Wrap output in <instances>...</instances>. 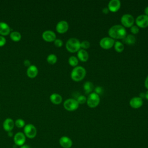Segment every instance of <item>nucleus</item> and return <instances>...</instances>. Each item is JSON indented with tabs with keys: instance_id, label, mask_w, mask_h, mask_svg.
<instances>
[{
	"instance_id": "nucleus-1",
	"label": "nucleus",
	"mask_w": 148,
	"mask_h": 148,
	"mask_svg": "<svg viewBox=\"0 0 148 148\" xmlns=\"http://www.w3.org/2000/svg\"><path fill=\"white\" fill-rule=\"evenodd\" d=\"M108 35L113 39H123L127 35V31L123 25L116 24L109 29Z\"/></svg>"
},
{
	"instance_id": "nucleus-2",
	"label": "nucleus",
	"mask_w": 148,
	"mask_h": 148,
	"mask_svg": "<svg viewBox=\"0 0 148 148\" xmlns=\"http://www.w3.org/2000/svg\"><path fill=\"white\" fill-rule=\"evenodd\" d=\"M86 75V69L82 66L75 67L71 73V78L72 80L78 82L82 80Z\"/></svg>"
},
{
	"instance_id": "nucleus-3",
	"label": "nucleus",
	"mask_w": 148,
	"mask_h": 148,
	"mask_svg": "<svg viewBox=\"0 0 148 148\" xmlns=\"http://www.w3.org/2000/svg\"><path fill=\"white\" fill-rule=\"evenodd\" d=\"M65 47L70 53H76L80 49V42L75 38H69L66 42Z\"/></svg>"
},
{
	"instance_id": "nucleus-4",
	"label": "nucleus",
	"mask_w": 148,
	"mask_h": 148,
	"mask_svg": "<svg viewBox=\"0 0 148 148\" xmlns=\"http://www.w3.org/2000/svg\"><path fill=\"white\" fill-rule=\"evenodd\" d=\"M87 106L90 108H96L100 103L99 95L94 92L88 94L86 101Z\"/></svg>"
},
{
	"instance_id": "nucleus-5",
	"label": "nucleus",
	"mask_w": 148,
	"mask_h": 148,
	"mask_svg": "<svg viewBox=\"0 0 148 148\" xmlns=\"http://www.w3.org/2000/svg\"><path fill=\"white\" fill-rule=\"evenodd\" d=\"M63 105H64V108L67 111L73 112L78 109L79 104L76 99L69 98L66 99L64 102Z\"/></svg>"
},
{
	"instance_id": "nucleus-6",
	"label": "nucleus",
	"mask_w": 148,
	"mask_h": 148,
	"mask_svg": "<svg viewBox=\"0 0 148 148\" xmlns=\"http://www.w3.org/2000/svg\"><path fill=\"white\" fill-rule=\"evenodd\" d=\"M120 22L121 25H123L124 28H131L132 25H134L135 19L131 14H124L121 16Z\"/></svg>"
},
{
	"instance_id": "nucleus-7",
	"label": "nucleus",
	"mask_w": 148,
	"mask_h": 148,
	"mask_svg": "<svg viewBox=\"0 0 148 148\" xmlns=\"http://www.w3.org/2000/svg\"><path fill=\"white\" fill-rule=\"evenodd\" d=\"M37 134L36 127L32 124H28L24 127V134L29 139L34 138Z\"/></svg>"
},
{
	"instance_id": "nucleus-8",
	"label": "nucleus",
	"mask_w": 148,
	"mask_h": 148,
	"mask_svg": "<svg viewBox=\"0 0 148 148\" xmlns=\"http://www.w3.org/2000/svg\"><path fill=\"white\" fill-rule=\"evenodd\" d=\"M114 39L110 37H104L100 40L99 43L101 47L105 50H108L111 49L114 46Z\"/></svg>"
},
{
	"instance_id": "nucleus-9",
	"label": "nucleus",
	"mask_w": 148,
	"mask_h": 148,
	"mask_svg": "<svg viewBox=\"0 0 148 148\" xmlns=\"http://www.w3.org/2000/svg\"><path fill=\"white\" fill-rule=\"evenodd\" d=\"M136 25L139 28H145L148 27V16L145 14L139 15L135 20Z\"/></svg>"
},
{
	"instance_id": "nucleus-10",
	"label": "nucleus",
	"mask_w": 148,
	"mask_h": 148,
	"mask_svg": "<svg viewBox=\"0 0 148 148\" xmlns=\"http://www.w3.org/2000/svg\"><path fill=\"white\" fill-rule=\"evenodd\" d=\"M25 140H26V136H25L24 133L21 132H17L14 135L13 138L14 144L18 146H21L24 145Z\"/></svg>"
},
{
	"instance_id": "nucleus-11",
	"label": "nucleus",
	"mask_w": 148,
	"mask_h": 148,
	"mask_svg": "<svg viewBox=\"0 0 148 148\" xmlns=\"http://www.w3.org/2000/svg\"><path fill=\"white\" fill-rule=\"evenodd\" d=\"M56 31L59 34H64L67 32L69 29V24L67 21L61 20L56 25Z\"/></svg>"
},
{
	"instance_id": "nucleus-12",
	"label": "nucleus",
	"mask_w": 148,
	"mask_h": 148,
	"mask_svg": "<svg viewBox=\"0 0 148 148\" xmlns=\"http://www.w3.org/2000/svg\"><path fill=\"white\" fill-rule=\"evenodd\" d=\"M121 7V2L119 0H111L108 4V8L109 12H116Z\"/></svg>"
},
{
	"instance_id": "nucleus-13",
	"label": "nucleus",
	"mask_w": 148,
	"mask_h": 148,
	"mask_svg": "<svg viewBox=\"0 0 148 148\" xmlns=\"http://www.w3.org/2000/svg\"><path fill=\"white\" fill-rule=\"evenodd\" d=\"M143 99L139 97H134L129 102L130 106L134 109H138L143 105Z\"/></svg>"
},
{
	"instance_id": "nucleus-14",
	"label": "nucleus",
	"mask_w": 148,
	"mask_h": 148,
	"mask_svg": "<svg viewBox=\"0 0 148 148\" xmlns=\"http://www.w3.org/2000/svg\"><path fill=\"white\" fill-rule=\"evenodd\" d=\"M42 38L44 40L48 42H54L56 39V35L53 31L47 30L43 32Z\"/></svg>"
},
{
	"instance_id": "nucleus-15",
	"label": "nucleus",
	"mask_w": 148,
	"mask_h": 148,
	"mask_svg": "<svg viewBox=\"0 0 148 148\" xmlns=\"http://www.w3.org/2000/svg\"><path fill=\"white\" fill-rule=\"evenodd\" d=\"M59 143L63 148H71L73 142L71 139L66 136H61L59 139Z\"/></svg>"
},
{
	"instance_id": "nucleus-16",
	"label": "nucleus",
	"mask_w": 148,
	"mask_h": 148,
	"mask_svg": "<svg viewBox=\"0 0 148 148\" xmlns=\"http://www.w3.org/2000/svg\"><path fill=\"white\" fill-rule=\"evenodd\" d=\"M14 123L10 118H8L3 123V128L7 132H10L14 128Z\"/></svg>"
},
{
	"instance_id": "nucleus-17",
	"label": "nucleus",
	"mask_w": 148,
	"mask_h": 148,
	"mask_svg": "<svg viewBox=\"0 0 148 148\" xmlns=\"http://www.w3.org/2000/svg\"><path fill=\"white\" fill-rule=\"evenodd\" d=\"M77 58L82 62H86L88 60L89 55L86 50L80 49L77 52Z\"/></svg>"
},
{
	"instance_id": "nucleus-18",
	"label": "nucleus",
	"mask_w": 148,
	"mask_h": 148,
	"mask_svg": "<svg viewBox=\"0 0 148 148\" xmlns=\"http://www.w3.org/2000/svg\"><path fill=\"white\" fill-rule=\"evenodd\" d=\"M38 73V70L37 67L35 65H30L27 70V75L30 78L35 77Z\"/></svg>"
},
{
	"instance_id": "nucleus-19",
	"label": "nucleus",
	"mask_w": 148,
	"mask_h": 148,
	"mask_svg": "<svg viewBox=\"0 0 148 148\" xmlns=\"http://www.w3.org/2000/svg\"><path fill=\"white\" fill-rule=\"evenodd\" d=\"M10 32L9 26L4 22H0V34L1 35H8Z\"/></svg>"
},
{
	"instance_id": "nucleus-20",
	"label": "nucleus",
	"mask_w": 148,
	"mask_h": 148,
	"mask_svg": "<svg viewBox=\"0 0 148 148\" xmlns=\"http://www.w3.org/2000/svg\"><path fill=\"white\" fill-rule=\"evenodd\" d=\"M123 42L128 45H133L136 42V38L132 34H127L125 38L122 39Z\"/></svg>"
},
{
	"instance_id": "nucleus-21",
	"label": "nucleus",
	"mask_w": 148,
	"mask_h": 148,
	"mask_svg": "<svg viewBox=\"0 0 148 148\" xmlns=\"http://www.w3.org/2000/svg\"><path fill=\"white\" fill-rule=\"evenodd\" d=\"M50 100L53 103L58 105L62 102V98L61 95L57 93H53L50 96Z\"/></svg>"
},
{
	"instance_id": "nucleus-22",
	"label": "nucleus",
	"mask_w": 148,
	"mask_h": 148,
	"mask_svg": "<svg viewBox=\"0 0 148 148\" xmlns=\"http://www.w3.org/2000/svg\"><path fill=\"white\" fill-rule=\"evenodd\" d=\"M94 89L93 84L89 81L86 82L83 84V90L86 94H90L92 92Z\"/></svg>"
},
{
	"instance_id": "nucleus-23",
	"label": "nucleus",
	"mask_w": 148,
	"mask_h": 148,
	"mask_svg": "<svg viewBox=\"0 0 148 148\" xmlns=\"http://www.w3.org/2000/svg\"><path fill=\"white\" fill-rule=\"evenodd\" d=\"M113 46H114V50L117 53H121L124 51V44L120 41H118V40L115 41Z\"/></svg>"
},
{
	"instance_id": "nucleus-24",
	"label": "nucleus",
	"mask_w": 148,
	"mask_h": 148,
	"mask_svg": "<svg viewBox=\"0 0 148 148\" xmlns=\"http://www.w3.org/2000/svg\"><path fill=\"white\" fill-rule=\"evenodd\" d=\"M10 37L13 41L18 42V41L20 40L21 35L20 32H18L17 31H13L10 34Z\"/></svg>"
},
{
	"instance_id": "nucleus-25",
	"label": "nucleus",
	"mask_w": 148,
	"mask_h": 148,
	"mask_svg": "<svg viewBox=\"0 0 148 148\" xmlns=\"http://www.w3.org/2000/svg\"><path fill=\"white\" fill-rule=\"evenodd\" d=\"M68 63L71 66L75 68L77 66L79 63V60L76 56H72L68 58Z\"/></svg>"
},
{
	"instance_id": "nucleus-26",
	"label": "nucleus",
	"mask_w": 148,
	"mask_h": 148,
	"mask_svg": "<svg viewBox=\"0 0 148 148\" xmlns=\"http://www.w3.org/2000/svg\"><path fill=\"white\" fill-rule=\"evenodd\" d=\"M57 61V57L54 54H50L47 57V61L51 65L54 64Z\"/></svg>"
},
{
	"instance_id": "nucleus-27",
	"label": "nucleus",
	"mask_w": 148,
	"mask_h": 148,
	"mask_svg": "<svg viewBox=\"0 0 148 148\" xmlns=\"http://www.w3.org/2000/svg\"><path fill=\"white\" fill-rule=\"evenodd\" d=\"M14 125L17 127V128H23L25 127V121L21 119H17L15 122H14Z\"/></svg>"
},
{
	"instance_id": "nucleus-28",
	"label": "nucleus",
	"mask_w": 148,
	"mask_h": 148,
	"mask_svg": "<svg viewBox=\"0 0 148 148\" xmlns=\"http://www.w3.org/2000/svg\"><path fill=\"white\" fill-rule=\"evenodd\" d=\"M90 47V43L88 40H83L80 42V49L86 50Z\"/></svg>"
},
{
	"instance_id": "nucleus-29",
	"label": "nucleus",
	"mask_w": 148,
	"mask_h": 148,
	"mask_svg": "<svg viewBox=\"0 0 148 148\" xmlns=\"http://www.w3.org/2000/svg\"><path fill=\"white\" fill-rule=\"evenodd\" d=\"M76 99L77 100V102L79 103V105L80 104H84L87 101V98L83 95H80L78 96Z\"/></svg>"
},
{
	"instance_id": "nucleus-30",
	"label": "nucleus",
	"mask_w": 148,
	"mask_h": 148,
	"mask_svg": "<svg viewBox=\"0 0 148 148\" xmlns=\"http://www.w3.org/2000/svg\"><path fill=\"white\" fill-rule=\"evenodd\" d=\"M130 31H131V32L132 33V35L137 34L139 32V28L137 25H134L130 28Z\"/></svg>"
},
{
	"instance_id": "nucleus-31",
	"label": "nucleus",
	"mask_w": 148,
	"mask_h": 148,
	"mask_svg": "<svg viewBox=\"0 0 148 148\" xmlns=\"http://www.w3.org/2000/svg\"><path fill=\"white\" fill-rule=\"evenodd\" d=\"M54 45L57 47H61L63 45V42L61 39H56L54 41Z\"/></svg>"
},
{
	"instance_id": "nucleus-32",
	"label": "nucleus",
	"mask_w": 148,
	"mask_h": 148,
	"mask_svg": "<svg viewBox=\"0 0 148 148\" xmlns=\"http://www.w3.org/2000/svg\"><path fill=\"white\" fill-rule=\"evenodd\" d=\"M102 87L101 86H97L95 88H94V92H95L97 94H99L102 92Z\"/></svg>"
},
{
	"instance_id": "nucleus-33",
	"label": "nucleus",
	"mask_w": 148,
	"mask_h": 148,
	"mask_svg": "<svg viewBox=\"0 0 148 148\" xmlns=\"http://www.w3.org/2000/svg\"><path fill=\"white\" fill-rule=\"evenodd\" d=\"M6 43V39L3 36L0 35V47L3 46Z\"/></svg>"
},
{
	"instance_id": "nucleus-34",
	"label": "nucleus",
	"mask_w": 148,
	"mask_h": 148,
	"mask_svg": "<svg viewBox=\"0 0 148 148\" xmlns=\"http://www.w3.org/2000/svg\"><path fill=\"white\" fill-rule=\"evenodd\" d=\"M102 12L105 14H107L109 12V10L108 9V8L107 7L106 8H103L102 9Z\"/></svg>"
},
{
	"instance_id": "nucleus-35",
	"label": "nucleus",
	"mask_w": 148,
	"mask_h": 148,
	"mask_svg": "<svg viewBox=\"0 0 148 148\" xmlns=\"http://www.w3.org/2000/svg\"><path fill=\"white\" fill-rule=\"evenodd\" d=\"M144 85H145V87H146V88L147 90H148V75L147 76V77H146V79H145V83H144Z\"/></svg>"
},
{
	"instance_id": "nucleus-36",
	"label": "nucleus",
	"mask_w": 148,
	"mask_h": 148,
	"mask_svg": "<svg viewBox=\"0 0 148 148\" xmlns=\"http://www.w3.org/2000/svg\"><path fill=\"white\" fill-rule=\"evenodd\" d=\"M24 64L26 66H29L31 65V62L29 60H25L24 61Z\"/></svg>"
},
{
	"instance_id": "nucleus-37",
	"label": "nucleus",
	"mask_w": 148,
	"mask_h": 148,
	"mask_svg": "<svg viewBox=\"0 0 148 148\" xmlns=\"http://www.w3.org/2000/svg\"><path fill=\"white\" fill-rule=\"evenodd\" d=\"M144 13H145L144 14H145V15L148 16V6H147V7H146L145 8V9H144Z\"/></svg>"
},
{
	"instance_id": "nucleus-38",
	"label": "nucleus",
	"mask_w": 148,
	"mask_h": 148,
	"mask_svg": "<svg viewBox=\"0 0 148 148\" xmlns=\"http://www.w3.org/2000/svg\"><path fill=\"white\" fill-rule=\"evenodd\" d=\"M20 148H31V147H30V146H29V145H25V144H24V145L21 146Z\"/></svg>"
},
{
	"instance_id": "nucleus-39",
	"label": "nucleus",
	"mask_w": 148,
	"mask_h": 148,
	"mask_svg": "<svg viewBox=\"0 0 148 148\" xmlns=\"http://www.w3.org/2000/svg\"><path fill=\"white\" fill-rule=\"evenodd\" d=\"M145 98L148 100V90L146 91V92H145Z\"/></svg>"
}]
</instances>
